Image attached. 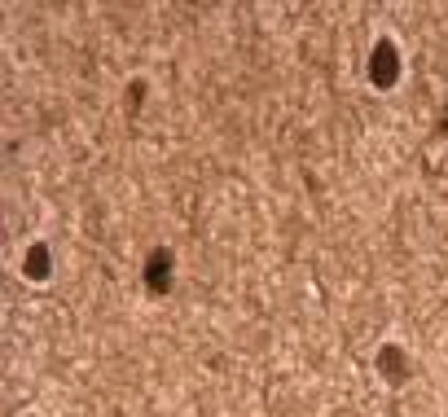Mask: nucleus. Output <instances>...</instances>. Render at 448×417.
Here are the masks:
<instances>
[{
	"mask_svg": "<svg viewBox=\"0 0 448 417\" xmlns=\"http://www.w3.org/2000/svg\"><path fill=\"white\" fill-rule=\"evenodd\" d=\"M374 79H378V83H391V79H395V53H391V44H383V48L374 53Z\"/></svg>",
	"mask_w": 448,
	"mask_h": 417,
	"instance_id": "f257e3e1",
	"label": "nucleus"
},
{
	"mask_svg": "<svg viewBox=\"0 0 448 417\" xmlns=\"http://www.w3.org/2000/svg\"><path fill=\"white\" fill-rule=\"evenodd\" d=\"M163 264H168V255L158 250V255H154V264H149V286H154V290H163V286H168V277H163Z\"/></svg>",
	"mask_w": 448,
	"mask_h": 417,
	"instance_id": "f03ea898",
	"label": "nucleus"
},
{
	"mask_svg": "<svg viewBox=\"0 0 448 417\" xmlns=\"http://www.w3.org/2000/svg\"><path fill=\"white\" fill-rule=\"evenodd\" d=\"M27 273H31V277H44V250H40V246L27 255Z\"/></svg>",
	"mask_w": 448,
	"mask_h": 417,
	"instance_id": "7ed1b4c3",
	"label": "nucleus"
}]
</instances>
